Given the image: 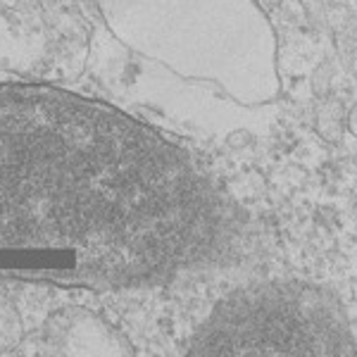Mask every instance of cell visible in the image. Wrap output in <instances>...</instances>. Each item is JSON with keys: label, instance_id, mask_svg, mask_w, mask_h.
Returning <instances> with one entry per match:
<instances>
[{"label": "cell", "instance_id": "1", "mask_svg": "<svg viewBox=\"0 0 357 357\" xmlns=\"http://www.w3.org/2000/svg\"><path fill=\"white\" fill-rule=\"evenodd\" d=\"M245 243V212L162 131L53 84H0L3 279L155 289Z\"/></svg>", "mask_w": 357, "mask_h": 357}, {"label": "cell", "instance_id": "2", "mask_svg": "<svg viewBox=\"0 0 357 357\" xmlns=\"http://www.w3.org/2000/svg\"><path fill=\"white\" fill-rule=\"evenodd\" d=\"M114 41L241 105L276 102V36L255 0H98Z\"/></svg>", "mask_w": 357, "mask_h": 357}, {"label": "cell", "instance_id": "3", "mask_svg": "<svg viewBox=\"0 0 357 357\" xmlns=\"http://www.w3.org/2000/svg\"><path fill=\"white\" fill-rule=\"evenodd\" d=\"M195 357H350L357 341L343 303L307 281H255L224 296L186 348Z\"/></svg>", "mask_w": 357, "mask_h": 357}, {"label": "cell", "instance_id": "4", "mask_svg": "<svg viewBox=\"0 0 357 357\" xmlns=\"http://www.w3.org/2000/svg\"><path fill=\"white\" fill-rule=\"evenodd\" d=\"M131 53V50H129ZM134 55L119 62L110 72L98 69L102 86L126 98L131 105H141L183 126L188 134L205 138H229L238 131L264 134L276 117V105H241L229 98L220 86L178 77L172 69L146 57Z\"/></svg>", "mask_w": 357, "mask_h": 357}, {"label": "cell", "instance_id": "5", "mask_svg": "<svg viewBox=\"0 0 357 357\" xmlns=\"http://www.w3.org/2000/svg\"><path fill=\"white\" fill-rule=\"evenodd\" d=\"M43 338L53 355H134L122 333L84 307H67L50 317Z\"/></svg>", "mask_w": 357, "mask_h": 357}, {"label": "cell", "instance_id": "6", "mask_svg": "<svg viewBox=\"0 0 357 357\" xmlns=\"http://www.w3.org/2000/svg\"><path fill=\"white\" fill-rule=\"evenodd\" d=\"M22 336H24L22 317L17 312L15 303L0 293V355L13 353L22 343Z\"/></svg>", "mask_w": 357, "mask_h": 357}, {"label": "cell", "instance_id": "7", "mask_svg": "<svg viewBox=\"0 0 357 357\" xmlns=\"http://www.w3.org/2000/svg\"><path fill=\"white\" fill-rule=\"evenodd\" d=\"M348 126H350V131H353V134L357 136V107L348 114Z\"/></svg>", "mask_w": 357, "mask_h": 357}]
</instances>
